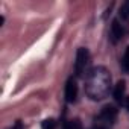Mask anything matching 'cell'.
Instances as JSON below:
<instances>
[{"label":"cell","instance_id":"1","mask_svg":"<svg viewBox=\"0 0 129 129\" xmlns=\"http://www.w3.org/2000/svg\"><path fill=\"white\" fill-rule=\"evenodd\" d=\"M111 82V73L103 66L93 67L85 78V93L91 100H103L112 88Z\"/></svg>","mask_w":129,"mask_h":129},{"label":"cell","instance_id":"2","mask_svg":"<svg viewBox=\"0 0 129 129\" xmlns=\"http://www.w3.org/2000/svg\"><path fill=\"white\" fill-rule=\"evenodd\" d=\"M117 118V109L111 105L105 106L100 109V112L94 118V126L93 129H109Z\"/></svg>","mask_w":129,"mask_h":129},{"label":"cell","instance_id":"3","mask_svg":"<svg viewBox=\"0 0 129 129\" xmlns=\"http://www.w3.org/2000/svg\"><path fill=\"white\" fill-rule=\"evenodd\" d=\"M90 52L87 47H79L76 52V61H75V75L78 78H82L90 73Z\"/></svg>","mask_w":129,"mask_h":129},{"label":"cell","instance_id":"4","mask_svg":"<svg viewBox=\"0 0 129 129\" xmlns=\"http://www.w3.org/2000/svg\"><path fill=\"white\" fill-rule=\"evenodd\" d=\"M64 96H66L67 103H75L78 99V84L73 78H70L66 82V90H64Z\"/></svg>","mask_w":129,"mask_h":129},{"label":"cell","instance_id":"5","mask_svg":"<svg viewBox=\"0 0 129 129\" xmlns=\"http://www.w3.org/2000/svg\"><path fill=\"white\" fill-rule=\"evenodd\" d=\"M123 35H124V27H123V24L115 18L114 21H112V24H111V29H109V40H111V43H118L121 38H123Z\"/></svg>","mask_w":129,"mask_h":129},{"label":"cell","instance_id":"6","mask_svg":"<svg viewBox=\"0 0 129 129\" xmlns=\"http://www.w3.org/2000/svg\"><path fill=\"white\" fill-rule=\"evenodd\" d=\"M124 90H126V85H124V82H123V81H120V82L114 87L112 96H114V99H115V102H117V103H121V102L124 100Z\"/></svg>","mask_w":129,"mask_h":129},{"label":"cell","instance_id":"7","mask_svg":"<svg viewBox=\"0 0 129 129\" xmlns=\"http://www.w3.org/2000/svg\"><path fill=\"white\" fill-rule=\"evenodd\" d=\"M118 14H120V17H121L123 20H127V18H129V0H126L124 3H121Z\"/></svg>","mask_w":129,"mask_h":129},{"label":"cell","instance_id":"8","mask_svg":"<svg viewBox=\"0 0 129 129\" xmlns=\"http://www.w3.org/2000/svg\"><path fill=\"white\" fill-rule=\"evenodd\" d=\"M121 69H123L126 73H129V46H127V49L124 50L123 58H121Z\"/></svg>","mask_w":129,"mask_h":129},{"label":"cell","instance_id":"9","mask_svg":"<svg viewBox=\"0 0 129 129\" xmlns=\"http://www.w3.org/2000/svg\"><path fill=\"white\" fill-rule=\"evenodd\" d=\"M64 129H84L82 127V123L78 120V118H73V120H69L64 126Z\"/></svg>","mask_w":129,"mask_h":129},{"label":"cell","instance_id":"10","mask_svg":"<svg viewBox=\"0 0 129 129\" xmlns=\"http://www.w3.org/2000/svg\"><path fill=\"white\" fill-rule=\"evenodd\" d=\"M41 127H43V129H55V127H56V121H55L53 118H47V120L43 121Z\"/></svg>","mask_w":129,"mask_h":129},{"label":"cell","instance_id":"11","mask_svg":"<svg viewBox=\"0 0 129 129\" xmlns=\"http://www.w3.org/2000/svg\"><path fill=\"white\" fill-rule=\"evenodd\" d=\"M14 129H23V124H21L20 121H17V123H15V126H14Z\"/></svg>","mask_w":129,"mask_h":129},{"label":"cell","instance_id":"12","mask_svg":"<svg viewBox=\"0 0 129 129\" xmlns=\"http://www.w3.org/2000/svg\"><path fill=\"white\" fill-rule=\"evenodd\" d=\"M124 106H126V109L129 111V97H127V99L124 100Z\"/></svg>","mask_w":129,"mask_h":129}]
</instances>
